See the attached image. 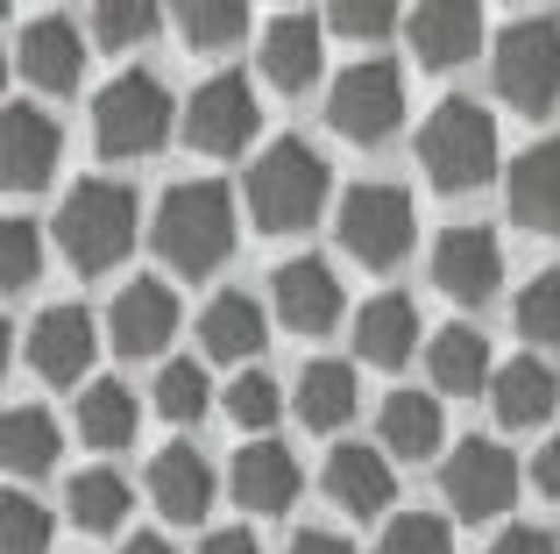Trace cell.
Wrapping results in <instances>:
<instances>
[{"mask_svg":"<svg viewBox=\"0 0 560 554\" xmlns=\"http://www.w3.org/2000/svg\"><path fill=\"white\" fill-rule=\"evenodd\" d=\"M327 193H334V171L313 142L299 136H277L270 150L248 164V213H256L262 235H299L327 213Z\"/></svg>","mask_w":560,"mask_h":554,"instance_id":"cell-1","label":"cell"},{"mask_svg":"<svg viewBox=\"0 0 560 554\" xmlns=\"http://www.w3.org/2000/svg\"><path fill=\"white\" fill-rule=\"evenodd\" d=\"M156 250L171 270H220L234 256V193L220 178H178L156 199Z\"/></svg>","mask_w":560,"mask_h":554,"instance_id":"cell-2","label":"cell"},{"mask_svg":"<svg viewBox=\"0 0 560 554\" xmlns=\"http://www.w3.org/2000/svg\"><path fill=\"white\" fill-rule=\"evenodd\" d=\"M419 164L440 193H476V185L497 178V122L476 107V100H440L419 128Z\"/></svg>","mask_w":560,"mask_h":554,"instance_id":"cell-3","label":"cell"},{"mask_svg":"<svg viewBox=\"0 0 560 554\" xmlns=\"http://www.w3.org/2000/svg\"><path fill=\"white\" fill-rule=\"evenodd\" d=\"M57 250L79 270H114L136 250V193L114 178H85L57 207Z\"/></svg>","mask_w":560,"mask_h":554,"instance_id":"cell-4","label":"cell"},{"mask_svg":"<svg viewBox=\"0 0 560 554\" xmlns=\"http://www.w3.org/2000/svg\"><path fill=\"white\" fill-rule=\"evenodd\" d=\"M490 79H497V100H511L518 114H553L560 107V22H547V14L504 22V36L490 43Z\"/></svg>","mask_w":560,"mask_h":554,"instance_id":"cell-5","label":"cell"},{"mask_svg":"<svg viewBox=\"0 0 560 554\" xmlns=\"http://www.w3.org/2000/svg\"><path fill=\"white\" fill-rule=\"evenodd\" d=\"M164 136H171V93H164L156 71H121V79L100 85V100H93V142H100V157L128 164V157H150Z\"/></svg>","mask_w":560,"mask_h":554,"instance_id":"cell-6","label":"cell"},{"mask_svg":"<svg viewBox=\"0 0 560 554\" xmlns=\"http://www.w3.org/2000/svg\"><path fill=\"white\" fill-rule=\"evenodd\" d=\"M405 122V71L390 57H355L327 85V128L348 142H383Z\"/></svg>","mask_w":560,"mask_h":554,"instance_id":"cell-7","label":"cell"},{"mask_svg":"<svg viewBox=\"0 0 560 554\" xmlns=\"http://www.w3.org/2000/svg\"><path fill=\"white\" fill-rule=\"evenodd\" d=\"M341 250L355 256V264L370 270H390L411 256V235H419V221H411V193L405 185H355V193L341 199Z\"/></svg>","mask_w":560,"mask_h":554,"instance_id":"cell-8","label":"cell"},{"mask_svg":"<svg viewBox=\"0 0 560 554\" xmlns=\"http://www.w3.org/2000/svg\"><path fill=\"white\" fill-rule=\"evenodd\" d=\"M262 128V100L242 71H213L206 85H191L185 100V142L206 157H234L248 150V136Z\"/></svg>","mask_w":560,"mask_h":554,"instance_id":"cell-9","label":"cell"},{"mask_svg":"<svg viewBox=\"0 0 560 554\" xmlns=\"http://www.w3.org/2000/svg\"><path fill=\"white\" fill-rule=\"evenodd\" d=\"M440 490L454 498L462 519H497L511 498H518V455L504 441H462L440 470Z\"/></svg>","mask_w":560,"mask_h":554,"instance_id":"cell-10","label":"cell"},{"mask_svg":"<svg viewBox=\"0 0 560 554\" xmlns=\"http://www.w3.org/2000/svg\"><path fill=\"white\" fill-rule=\"evenodd\" d=\"M57 150H65V136L43 107H28V100L0 107V178H8V193H43L57 178Z\"/></svg>","mask_w":560,"mask_h":554,"instance_id":"cell-11","label":"cell"},{"mask_svg":"<svg viewBox=\"0 0 560 554\" xmlns=\"http://www.w3.org/2000/svg\"><path fill=\"white\" fill-rule=\"evenodd\" d=\"M171 334H178V291L164 277H136V285L114 291L107 305V342L121 356H164Z\"/></svg>","mask_w":560,"mask_h":554,"instance_id":"cell-12","label":"cell"},{"mask_svg":"<svg viewBox=\"0 0 560 554\" xmlns=\"http://www.w3.org/2000/svg\"><path fill=\"white\" fill-rule=\"evenodd\" d=\"M93 348H100V334L85 305H43L28 320V370L50 377V384H79L93 370Z\"/></svg>","mask_w":560,"mask_h":554,"instance_id":"cell-13","label":"cell"},{"mask_svg":"<svg viewBox=\"0 0 560 554\" xmlns=\"http://www.w3.org/2000/svg\"><path fill=\"white\" fill-rule=\"evenodd\" d=\"M270 299H277V320L299 327V334H327V327H341V313H348L341 277H334V264H319V256H291V264H277Z\"/></svg>","mask_w":560,"mask_h":554,"instance_id":"cell-14","label":"cell"},{"mask_svg":"<svg viewBox=\"0 0 560 554\" xmlns=\"http://www.w3.org/2000/svg\"><path fill=\"white\" fill-rule=\"evenodd\" d=\"M433 285L462 305L497 299V285H504V250H497L490 228H447V235L433 242Z\"/></svg>","mask_w":560,"mask_h":554,"instance_id":"cell-15","label":"cell"},{"mask_svg":"<svg viewBox=\"0 0 560 554\" xmlns=\"http://www.w3.org/2000/svg\"><path fill=\"white\" fill-rule=\"evenodd\" d=\"M85 43H93V36H79V22H65V14H36V22H22V36H14V65H22V79L43 85V93H79Z\"/></svg>","mask_w":560,"mask_h":554,"instance_id":"cell-16","label":"cell"},{"mask_svg":"<svg viewBox=\"0 0 560 554\" xmlns=\"http://www.w3.org/2000/svg\"><path fill=\"white\" fill-rule=\"evenodd\" d=\"M319 65H327V14H277L270 28H262V79L277 85V93H305V85H319Z\"/></svg>","mask_w":560,"mask_h":554,"instance_id":"cell-17","label":"cell"},{"mask_svg":"<svg viewBox=\"0 0 560 554\" xmlns=\"http://www.w3.org/2000/svg\"><path fill=\"white\" fill-rule=\"evenodd\" d=\"M405 36H411V57L425 71H454L482 43V8H468V0H425V8L405 14Z\"/></svg>","mask_w":560,"mask_h":554,"instance_id":"cell-18","label":"cell"},{"mask_svg":"<svg viewBox=\"0 0 560 554\" xmlns=\"http://www.w3.org/2000/svg\"><path fill=\"white\" fill-rule=\"evenodd\" d=\"M504 199H511V213H518V228H533V235H560V136L533 142L525 157H511Z\"/></svg>","mask_w":560,"mask_h":554,"instance_id":"cell-19","label":"cell"},{"mask_svg":"<svg viewBox=\"0 0 560 554\" xmlns=\"http://www.w3.org/2000/svg\"><path fill=\"white\" fill-rule=\"evenodd\" d=\"M327 498L341 505L348 519H376L390 512L397 484H390V455L383 448H362V441H341L327 455Z\"/></svg>","mask_w":560,"mask_h":554,"instance_id":"cell-20","label":"cell"},{"mask_svg":"<svg viewBox=\"0 0 560 554\" xmlns=\"http://www.w3.org/2000/svg\"><path fill=\"white\" fill-rule=\"evenodd\" d=\"M228 484H234V498H242L248 512L277 519V512H291V498H299V455H291L284 441H242Z\"/></svg>","mask_w":560,"mask_h":554,"instance_id":"cell-21","label":"cell"},{"mask_svg":"<svg viewBox=\"0 0 560 554\" xmlns=\"http://www.w3.org/2000/svg\"><path fill=\"white\" fill-rule=\"evenodd\" d=\"M262 342H270V327H262V305L248 299V291H220V299H206L199 313V348L213 362H242V370H256Z\"/></svg>","mask_w":560,"mask_h":554,"instance_id":"cell-22","label":"cell"},{"mask_svg":"<svg viewBox=\"0 0 560 554\" xmlns=\"http://www.w3.org/2000/svg\"><path fill=\"white\" fill-rule=\"evenodd\" d=\"M150 498L164 519H178V527H191V519L213 512V462L199 455V448H164V455L150 462Z\"/></svg>","mask_w":560,"mask_h":554,"instance_id":"cell-23","label":"cell"},{"mask_svg":"<svg viewBox=\"0 0 560 554\" xmlns=\"http://www.w3.org/2000/svg\"><path fill=\"white\" fill-rule=\"evenodd\" d=\"M355 348L362 362H376V370H405L411 348H419V305L405 299V291H383L355 313Z\"/></svg>","mask_w":560,"mask_h":554,"instance_id":"cell-24","label":"cell"},{"mask_svg":"<svg viewBox=\"0 0 560 554\" xmlns=\"http://www.w3.org/2000/svg\"><path fill=\"white\" fill-rule=\"evenodd\" d=\"M490 405H497L504 427L525 434V427H539V419L560 413V377L539 356H511L504 370H497V384H490Z\"/></svg>","mask_w":560,"mask_h":554,"instance_id":"cell-25","label":"cell"},{"mask_svg":"<svg viewBox=\"0 0 560 554\" xmlns=\"http://www.w3.org/2000/svg\"><path fill=\"white\" fill-rule=\"evenodd\" d=\"M425 370H433V384L447 391V399H476V391L497 384L482 327H440L433 342H425Z\"/></svg>","mask_w":560,"mask_h":554,"instance_id":"cell-26","label":"cell"},{"mask_svg":"<svg viewBox=\"0 0 560 554\" xmlns=\"http://www.w3.org/2000/svg\"><path fill=\"white\" fill-rule=\"evenodd\" d=\"M376 434H383V455L425 462L440 441H447V419H440V399H425V391H390Z\"/></svg>","mask_w":560,"mask_h":554,"instance_id":"cell-27","label":"cell"},{"mask_svg":"<svg viewBox=\"0 0 560 554\" xmlns=\"http://www.w3.org/2000/svg\"><path fill=\"white\" fill-rule=\"evenodd\" d=\"M355 405H362V384H355L348 362H334V356L305 362V377H299V419H305V427L334 434V427L355 419Z\"/></svg>","mask_w":560,"mask_h":554,"instance_id":"cell-28","label":"cell"},{"mask_svg":"<svg viewBox=\"0 0 560 554\" xmlns=\"http://www.w3.org/2000/svg\"><path fill=\"white\" fill-rule=\"evenodd\" d=\"M136 427H142V413H136V391H128V384L93 377V384L79 391V434L93 448H128V441H136Z\"/></svg>","mask_w":560,"mask_h":554,"instance_id":"cell-29","label":"cell"},{"mask_svg":"<svg viewBox=\"0 0 560 554\" xmlns=\"http://www.w3.org/2000/svg\"><path fill=\"white\" fill-rule=\"evenodd\" d=\"M0 462H8V476H43L57 462V419L43 405H8V419H0Z\"/></svg>","mask_w":560,"mask_h":554,"instance_id":"cell-30","label":"cell"},{"mask_svg":"<svg viewBox=\"0 0 560 554\" xmlns=\"http://www.w3.org/2000/svg\"><path fill=\"white\" fill-rule=\"evenodd\" d=\"M71 527L79 533H121V519L136 512V490H128V476H114V470H85V476H71Z\"/></svg>","mask_w":560,"mask_h":554,"instance_id":"cell-31","label":"cell"},{"mask_svg":"<svg viewBox=\"0 0 560 554\" xmlns=\"http://www.w3.org/2000/svg\"><path fill=\"white\" fill-rule=\"evenodd\" d=\"M178 36L191 50H234V43H248V8H234V0H185Z\"/></svg>","mask_w":560,"mask_h":554,"instance_id":"cell-32","label":"cell"},{"mask_svg":"<svg viewBox=\"0 0 560 554\" xmlns=\"http://www.w3.org/2000/svg\"><path fill=\"white\" fill-rule=\"evenodd\" d=\"M156 22H164V14H156L150 0H100V8L85 14V36H93L100 50H128V43H150Z\"/></svg>","mask_w":560,"mask_h":554,"instance_id":"cell-33","label":"cell"},{"mask_svg":"<svg viewBox=\"0 0 560 554\" xmlns=\"http://www.w3.org/2000/svg\"><path fill=\"white\" fill-rule=\"evenodd\" d=\"M206 405H213V384H206V370L191 356H178V362H164V377H156V413L164 419H199Z\"/></svg>","mask_w":560,"mask_h":554,"instance_id":"cell-34","label":"cell"},{"mask_svg":"<svg viewBox=\"0 0 560 554\" xmlns=\"http://www.w3.org/2000/svg\"><path fill=\"white\" fill-rule=\"evenodd\" d=\"M0 554H50V512L22 490L0 498Z\"/></svg>","mask_w":560,"mask_h":554,"instance_id":"cell-35","label":"cell"},{"mask_svg":"<svg viewBox=\"0 0 560 554\" xmlns=\"http://www.w3.org/2000/svg\"><path fill=\"white\" fill-rule=\"evenodd\" d=\"M376 554H454V527L440 512H397L383 527Z\"/></svg>","mask_w":560,"mask_h":554,"instance_id":"cell-36","label":"cell"},{"mask_svg":"<svg viewBox=\"0 0 560 554\" xmlns=\"http://www.w3.org/2000/svg\"><path fill=\"white\" fill-rule=\"evenodd\" d=\"M277 413H284V391H277L270 370H242V377L228 384V419H234V427H256V434H262Z\"/></svg>","mask_w":560,"mask_h":554,"instance_id":"cell-37","label":"cell"},{"mask_svg":"<svg viewBox=\"0 0 560 554\" xmlns=\"http://www.w3.org/2000/svg\"><path fill=\"white\" fill-rule=\"evenodd\" d=\"M518 334L525 342H560V270H539L533 285L518 291Z\"/></svg>","mask_w":560,"mask_h":554,"instance_id":"cell-38","label":"cell"},{"mask_svg":"<svg viewBox=\"0 0 560 554\" xmlns=\"http://www.w3.org/2000/svg\"><path fill=\"white\" fill-rule=\"evenodd\" d=\"M0 277H8V291H22V285L43 277V235L22 213H8V228H0Z\"/></svg>","mask_w":560,"mask_h":554,"instance_id":"cell-39","label":"cell"},{"mask_svg":"<svg viewBox=\"0 0 560 554\" xmlns=\"http://www.w3.org/2000/svg\"><path fill=\"white\" fill-rule=\"evenodd\" d=\"M405 22V14L397 8H383V0H370V8H362V0H341V8H327V28H341V36H390V28Z\"/></svg>","mask_w":560,"mask_h":554,"instance_id":"cell-40","label":"cell"},{"mask_svg":"<svg viewBox=\"0 0 560 554\" xmlns=\"http://www.w3.org/2000/svg\"><path fill=\"white\" fill-rule=\"evenodd\" d=\"M490 554H560V541H553V533H539V527H504Z\"/></svg>","mask_w":560,"mask_h":554,"instance_id":"cell-41","label":"cell"},{"mask_svg":"<svg viewBox=\"0 0 560 554\" xmlns=\"http://www.w3.org/2000/svg\"><path fill=\"white\" fill-rule=\"evenodd\" d=\"M533 490H539V498H560V441H547L533 455Z\"/></svg>","mask_w":560,"mask_h":554,"instance_id":"cell-42","label":"cell"},{"mask_svg":"<svg viewBox=\"0 0 560 554\" xmlns=\"http://www.w3.org/2000/svg\"><path fill=\"white\" fill-rule=\"evenodd\" d=\"M199 554H262V547H256V533H248V527H220V533H206Z\"/></svg>","mask_w":560,"mask_h":554,"instance_id":"cell-43","label":"cell"},{"mask_svg":"<svg viewBox=\"0 0 560 554\" xmlns=\"http://www.w3.org/2000/svg\"><path fill=\"white\" fill-rule=\"evenodd\" d=\"M291 554H355V547H348L341 533H319V527H305L299 541H291Z\"/></svg>","mask_w":560,"mask_h":554,"instance_id":"cell-44","label":"cell"},{"mask_svg":"<svg viewBox=\"0 0 560 554\" xmlns=\"http://www.w3.org/2000/svg\"><path fill=\"white\" fill-rule=\"evenodd\" d=\"M121 554H178V547H171V541H164V533H136V541H128Z\"/></svg>","mask_w":560,"mask_h":554,"instance_id":"cell-45","label":"cell"}]
</instances>
